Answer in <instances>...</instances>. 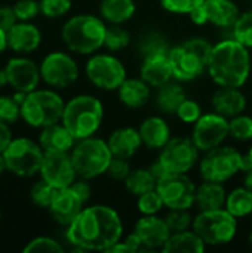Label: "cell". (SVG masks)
I'll return each mask as SVG.
<instances>
[{
    "label": "cell",
    "mask_w": 252,
    "mask_h": 253,
    "mask_svg": "<svg viewBox=\"0 0 252 253\" xmlns=\"http://www.w3.org/2000/svg\"><path fill=\"white\" fill-rule=\"evenodd\" d=\"M67 240L80 251L107 252L123 237L120 215L110 206L94 205L83 208L67 227Z\"/></svg>",
    "instance_id": "cell-1"
},
{
    "label": "cell",
    "mask_w": 252,
    "mask_h": 253,
    "mask_svg": "<svg viewBox=\"0 0 252 253\" xmlns=\"http://www.w3.org/2000/svg\"><path fill=\"white\" fill-rule=\"evenodd\" d=\"M206 71L220 87H242L251 74L248 47L235 39H226L212 46Z\"/></svg>",
    "instance_id": "cell-2"
},
{
    "label": "cell",
    "mask_w": 252,
    "mask_h": 253,
    "mask_svg": "<svg viewBox=\"0 0 252 253\" xmlns=\"http://www.w3.org/2000/svg\"><path fill=\"white\" fill-rule=\"evenodd\" d=\"M107 25L102 18L82 13L71 16L62 27L61 37L65 46L80 55H94L104 47Z\"/></svg>",
    "instance_id": "cell-3"
},
{
    "label": "cell",
    "mask_w": 252,
    "mask_h": 253,
    "mask_svg": "<svg viewBox=\"0 0 252 253\" xmlns=\"http://www.w3.org/2000/svg\"><path fill=\"white\" fill-rule=\"evenodd\" d=\"M104 105L94 95H77L65 102L61 123L71 132L76 141L94 136L101 127Z\"/></svg>",
    "instance_id": "cell-4"
},
{
    "label": "cell",
    "mask_w": 252,
    "mask_h": 253,
    "mask_svg": "<svg viewBox=\"0 0 252 253\" xmlns=\"http://www.w3.org/2000/svg\"><path fill=\"white\" fill-rule=\"evenodd\" d=\"M212 46L203 37L189 39L184 43L171 47L169 59L174 79L178 82H192L206 70Z\"/></svg>",
    "instance_id": "cell-5"
},
{
    "label": "cell",
    "mask_w": 252,
    "mask_h": 253,
    "mask_svg": "<svg viewBox=\"0 0 252 253\" xmlns=\"http://www.w3.org/2000/svg\"><path fill=\"white\" fill-rule=\"evenodd\" d=\"M64 99L50 89H34L21 104V119L31 127L43 129L59 123L64 114Z\"/></svg>",
    "instance_id": "cell-6"
},
{
    "label": "cell",
    "mask_w": 252,
    "mask_h": 253,
    "mask_svg": "<svg viewBox=\"0 0 252 253\" xmlns=\"http://www.w3.org/2000/svg\"><path fill=\"white\" fill-rule=\"evenodd\" d=\"M70 156L77 176L88 181L107 173V169L113 159L108 142L95 136L76 141L73 150L70 151Z\"/></svg>",
    "instance_id": "cell-7"
},
{
    "label": "cell",
    "mask_w": 252,
    "mask_h": 253,
    "mask_svg": "<svg viewBox=\"0 0 252 253\" xmlns=\"http://www.w3.org/2000/svg\"><path fill=\"white\" fill-rule=\"evenodd\" d=\"M251 166L247 156H242L235 147L220 145L205 153L199 163V172L203 181L227 182L241 170H248Z\"/></svg>",
    "instance_id": "cell-8"
},
{
    "label": "cell",
    "mask_w": 252,
    "mask_h": 253,
    "mask_svg": "<svg viewBox=\"0 0 252 253\" xmlns=\"http://www.w3.org/2000/svg\"><path fill=\"white\" fill-rule=\"evenodd\" d=\"M192 228L206 246H224L238 234V218H235L226 208L201 211L195 216Z\"/></svg>",
    "instance_id": "cell-9"
},
{
    "label": "cell",
    "mask_w": 252,
    "mask_h": 253,
    "mask_svg": "<svg viewBox=\"0 0 252 253\" xmlns=\"http://www.w3.org/2000/svg\"><path fill=\"white\" fill-rule=\"evenodd\" d=\"M3 157L10 173L21 178H30L40 172L45 151L39 142L28 138H16L12 139L3 151Z\"/></svg>",
    "instance_id": "cell-10"
},
{
    "label": "cell",
    "mask_w": 252,
    "mask_h": 253,
    "mask_svg": "<svg viewBox=\"0 0 252 253\" xmlns=\"http://www.w3.org/2000/svg\"><path fill=\"white\" fill-rule=\"evenodd\" d=\"M196 184L187 176V173L166 172L156 184V190L168 209L190 211L196 203Z\"/></svg>",
    "instance_id": "cell-11"
},
{
    "label": "cell",
    "mask_w": 252,
    "mask_h": 253,
    "mask_svg": "<svg viewBox=\"0 0 252 253\" xmlns=\"http://www.w3.org/2000/svg\"><path fill=\"white\" fill-rule=\"evenodd\" d=\"M89 82L102 90H117L126 80V68L123 62L110 53H95L85 67Z\"/></svg>",
    "instance_id": "cell-12"
},
{
    "label": "cell",
    "mask_w": 252,
    "mask_h": 253,
    "mask_svg": "<svg viewBox=\"0 0 252 253\" xmlns=\"http://www.w3.org/2000/svg\"><path fill=\"white\" fill-rule=\"evenodd\" d=\"M201 150L196 147L192 138H171L169 142L160 150L157 163L165 172L187 173L199 162Z\"/></svg>",
    "instance_id": "cell-13"
},
{
    "label": "cell",
    "mask_w": 252,
    "mask_h": 253,
    "mask_svg": "<svg viewBox=\"0 0 252 253\" xmlns=\"http://www.w3.org/2000/svg\"><path fill=\"white\" fill-rule=\"evenodd\" d=\"M230 136L229 133V119L218 113H206L193 125L192 139L201 153H206L224 144Z\"/></svg>",
    "instance_id": "cell-14"
},
{
    "label": "cell",
    "mask_w": 252,
    "mask_h": 253,
    "mask_svg": "<svg viewBox=\"0 0 252 253\" xmlns=\"http://www.w3.org/2000/svg\"><path fill=\"white\" fill-rule=\"evenodd\" d=\"M42 80L58 89L71 86L79 77L77 62L65 52H50L40 64Z\"/></svg>",
    "instance_id": "cell-15"
},
{
    "label": "cell",
    "mask_w": 252,
    "mask_h": 253,
    "mask_svg": "<svg viewBox=\"0 0 252 253\" xmlns=\"http://www.w3.org/2000/svg\"><path fill=\"white\" fill-rule=\"evenodd\" d=\"M239 15V7L233 0H205L189 13L196 25L212 24L220 28H232Z\"/></svg>",
    "instance_id": "cell-16"
},
{
    "label": "cell",
    "mask_w": 252,
    "mask_h": 253,
    "mask_svg": "<svg viewBox=\"0 0 252 253\" xmlns=\"http://www.w3.org/2000/svg\"><path fill=\"white\" fill-rule=\"evenodd\" d=\"M39 173L42 179L58 190L68 188L79 178L70 153H45Z\"/></svg>",
    "instance_id": "cell-17"
},
{
    "label": "cell",
    "mask_w": 252,
    "mask_h": 253,
    "mask_svg": "<svg viewBox=\"0 0 252 253\" xmlns=\"http://www.w3.org/2000/svg\"><path fill=\"white\" fill-rule=\"evenodd\" d=\"M4 70L7 74L9 84L15 89V92L30 93L37 89L42 80L40 67H37L34 61L24 56L10 58Z\"/></svg>",
    "instance_id": "cell-18"
},
{
    "label": "cell",
    "mask_w": 252,
    "mask_h": 253,
    "mask_svg": "<svg viewBox=\"0 0 252 253\" xmlns=\"http://www.w3.org/2000/svg\"><path fill=\"white\" fill-rule=\"evenodd\" d=\"M134 233L141 240L143 248L147 249H163L171 236L165 218H159L157 215H143L135 222Z\"/></svg>",
    "instance_id": "cell-19"
},
{
    "label": "cell",
    "mask_w": 252,
    "mask_h": 253,
    "mask_svg": "<svg viewBox=\"0 0 252 253\" xmlns=\"http://www.w3.org/2000/svg\"><path fill=\"white\" fill-rule=\"evenodd\" d=\"M83 206L85 203L82 202V199L73 191L71 187H68L56 191L48 211L55 222L62 227H68L83 211Z\"/></svg>",
    "instance_id": "cell-20"
},
{
    "label": "cell",
    "mask_w": 252,
    "mask_h": 253,
    "mask_svg": "<svg viewBox=\"0 0 252 253\" xmlns=\"http://www.w3.org/2000/svg\"><path fill=\"white\" fill-rule=\"evenodd\" d=\"M140 77L151 87H160L174 79L169 53H156L143 58Z\"/></svg>",
    "instance_id": "cell-21"
},
{
    "label": "cell",
    "mask_w": 252,
    "mask_h": 253,
    "mask_svg": "<svg viewBox=\"0 0 252 253\" xmlns=\"http://www.w3.org/2000/svg\"><path fill=\"white\" fill-rule=\"evenodd\" d=\"M42 33L30 21H19L7 33V47L18 53H30L40 46Z\"/></svg>",
    "instance_id": "cell-22"
},
{
    "label": "cell",
    "mask_w": 252,
    "mask_h": 253,
    "mask_svg": "<svg viewBox=\"0 0 252 253\" xmlns=\"http://www.w3.org/2000/svg\"><path fill=\"white\" fill-rule=\"evenodd\" d=\"M39 144L45 153H70L76 144V138L62 123H55L42 129Z\"/></svg>",
    "instance_id": "cell-23"
},
{
    "label": "cell",
    "mask_w": 252,
    "mask_h": 253,
    "mask_svg": "<svg viewBox=\"0 0 252 253\" xmlns=\"http://www.w3.org/2000/svg\"><path fill=\"white\" fill-rule=\"evenodd\" d=\"M247 98L239 87H220L212 95L214 111L227 119L242 114L247 110Z\"/></svg>",
    "instance_id": "cell-24"
},
{
    "label": "cell",
    "mask_w": 252,
    "mask_h": 253,
    "mask_svg": "<svg viewBox=\"0 0 252 253\" xmlns=\"http://www.w3.org/2000/svg\"><path fill=\"white\" fill-rule=\"evenodd\" d=\"M143 144L150 150H162L171 139V127L165 119L151 116L143 120L138 127Z\"/></svg>",
    "instance_id": "cell-25"
},
{
    "label": "cell",
    "mask_w": 252,
    "mask_h": 253,
    "mask_svg": "<svg viewBox=\"0 0 252 253\" xmlns=\"http://www.w3.org/2000/svg\"><path fill=\"white\" fill-rule=\"evenodd\" d=\"M108 147L113 153V157L131 159L143 145L141 135L138 129L134 127H119L108 138Z\"/></svg>",
    "instance_id": "cell-26"
},
{
    "label": "cell",
    "mask_w": 252,
    "mask_h": 253,
    "mask_svg": "<svg viewBox=\"0 0 252 253\" xmlns=\"http://www.w3.org/2000/svg\"><path fill=\"white\" fill-rule=\"evenodd\" d=\"M151 86H149L141 77L140 79H128L117 89V95L120 102L132 110L144 107L151 96Z\"/></svg>",
    "instance_id": "cell-27"
},
{
    "label": "cell",
    "mask_w": 252,
    "mask_h": 253,
    "mask_svg": "<svg viewBox=\"0 0 252 253\" xmlns=\"http://www.w3.org/2000/svg\"><path fill=\"white\" fill-rule=\"evenodd\" d=\"M227 193L221 182L205 181L196 188V203L201 211H214L226 206Z\"/></svg>",
    "instance_id": "cell-28"
},
{
    "label": "cell",
    "mask_w": 252,
    "mask_h": 253,
    "mask_svg": "<svg viewBox=\"0 0 252 253\" xmlns=\"http://www.w3.org/2000/svg\"><path fill=\"white\" fill-rule=\"evenodd\" d=\"M137 6L134 0H102L100 4L101 18L108 24L122 25L135 15Z\"/></svg>",
    "instance_id": "cell-29"
},
{
    "label": "cell",
    "mask_w": 252,
    "mask_h": 253,
    "mask_svg": "<svg viewBox=\"0 0 252 253\" xmlns=\"http://www.w3.org/2000/svg\"><path fill=\"white\" fill-rule=\"evenodd\" d=\"M187 98L184 87L177 82H168L163 86L157 87L156 105L165 114H175L181 102Z\"/></svg>",
    "instance_id": "cell-30"
},
{
    "label": "cell",
    "mask_w": 252,
    "mask_h": 253,
    "mask_svg": "<svg viewBox=\"0 0 252 253\" xmlns=\"http://www.w3.org/2000/svg\"><path fill=\"white\" fill-rule=\"evenodd\" d=\"M206 249L205 242L195 233V230H186L181 233H172L163 246V252L201 253Z\"/></svg>",
    "instance_id": "cell-31"
},
{
    "label": "cell",
    "mask_w": 252,
    "mask_h": 253,
    "mask_svg": "<svg viewBox=\"0 0 252 253\" xmlns=\"http://www.w3.org/2000/svg\"><path fill=\"white\" fill-rule=\"evenodd\" d=\"M235 218H245L252 213V191L245 185L235 188L227 194L224 206Z\"/></svg>",
    "instance_id": "cell-32"
},
{
    "label": "cell",
    "mask_w": 252,
    "mask_h": 253,
    "mask_svg": "<svg viewBox=\"0 0 252 253\" xmlns=\"http://www.w3.org/2000/svg\"><path fill=\"white\" fill-rule=\"evenodd\" d=\"M156 184H157V179H156V176L153 175V172L150 169L131 170V173L125 179L126 190L135 197H140L141 194L154 190Z\"/></svg>",
    "instance_id": "cell-33"
},
{
    "label": "cell",
    "mask_w": 252,
    "mask_h": 253,
    "mask_svg": "<svg viewBox=\"0 0 252 253\" xmlns=\"http://www.w3.org/2000/svg\"><path fill=\"white\" fill-rule=\"evenodd\" d=\"M129 43H131V34L128 33V30L116 24H110V27H107L105 40H104L105 49H108L110 52H119L128 47Z\"/></svg>",
    "instance_id": "cell-34"
},
{
    "label": "cell",
    "mask_w": 252,
    "mask_h": 253,
    "mask_svg": "<svg viewBox=\"0 0 252 253\" xmlns=\"http://www.w3.org/2000/svg\"><path fill=\"white\" fill-rule=\"evenodd\" d=\"M233 39L245 47L252 49V10L241 13L232 27Z\"/></svg>",
    "instance_id": "cell-35"
},
{
    "label": "cell",
    "mask_w": 252,
    "mask_h": 253,
    "mask_svg": "<svg viewBox=\"0 0 252 253\" xmlns=\"http://www.w3.org/2000/svg\"><path fill=\"white\" fill-rule=\"evenodd\" d=\"M229 133L236 141H251L252 139V117L244 113L232 117L229 120Z\"/></svg>",
    "instance_id": "cell-36"
},
{
    "label": "cell",
    "mask_w": 252,
    "mask_h": 253,
    "mask_svg": "<svg viewBox=\"0 0 252 253\" xmlns=\"http://www.w3.org/2000/svg\"><path fill=\"white\" fill-rule=\"evenodd\" d=\"M58 188L52 187L49 182H46L45 179L36 182L30 191V197L33 200V203L37 206V208H42V209H48L56 194Z\"/></svg>",
    "instance_id": "cell-37"
},
{
    "label": "cell",
    "mask_w": 252,
    "mask_h": 253,
    "mask_svg": "<svg viewBox=\"0 0 252 253\" xmlns=\"http://www.w3.org/2000/svg\"><path fill=\"white\" fill-rule=\"evenodd\" d=\"M169 50H171V47H169L166 39L159 33H151V34L146 36L140 44V52H141L143 58L149 56V55H156V53H169Z\"/></svg>",
    "instance_id": "cell-38"
},
{
    "label": "cell",
    "mask_w": 252,
    "mask_h": 253,
    "mask_svg": "<svg viewBox=\"0 0 252 253\" xmlns=\"http://www.w3.org/2000/svg\"><path fill=\"white\" fill-rule=\"evenodd\" d=\"M193 219L195 218L189 213V211L184 209H169L168 215L165 216L171 234L190 230V227L193 225Z\"/></svg>",
    "instance_id": "cell-39"
},
{
    "label": "cell",
    "mask_w": 252,
    "mask_h": 253,
    "mask_svg": "<svg viewBox=\"0 0 252 253\" xmlns=\"http://www.w3.org/2000/svg\"><path fill=\"white\" fill-rule=\"evenodd\" d=\"M137 206H138V211H140L141 215H157L165 205H163V200H162L160 194L154 188V190H151L149 193L141 194L138 197Z\"/></svg>",
    "instance_id": "cell-40"
},
{
    "label": "cell",
    "mask_w": 252,
    "mask_h": 253,
    "mask_svg": "<svg viewBox=\"0 0 252 253\" xmlns=\"http://www.w3.org/2000/svg\"><path fill=\"white\" fill-rule=\"evenodd\" d=\"M34 252H49V253H61L64 252V248L52 237L40 236L27 243L24 248V253H34Z\"/></svg>",
    "instance_id": "cell-41"
},
{
    "label": "cell",
    "mask_w": 252,
    "mask_h": 253,
    "mask_svg": "<svg viewBox=\"0 0 252 253\" xmlns=\"http://www.w3.org/2000/svg\"><path fill=\"white\" fill-rule=\"evenodd\" d=\"M21 117V104L13 96H0V122L15 123Z\"/></svg>",
    "instance_id": "cell-42"
},
{
    "label": "cell",
    "mask_w": 252,
    "mask_h": 253,
    "mask_svg": "<svg viewBox=\"0 0 252 253\" xmlns=\"http://www.w3.org/2000/svg\"><path fill=\"white\" fill-rule=\"evenodd\" d=\"M175 114L181 122L189 123V125H195L202 117V108H201L199 102H196L195 99L186 98L181 102V105L178 107Z\"/></svg>",
    "instance_id": "cell-43"
},
{
    "label": "cell",
    "mask_w": 252,
    "mask_h": 253,
    "mask_svg": "<svg viewBox=\"0 0 252 253\" xmlns=\"http://www.w3.org/2000/svg\"><path fill=\"white\" fill-rule=\"evenodd\" d=\"M39 3H40V12L46 18H59L65 15L73 4L71 0H40Z\"/></svg>",
    "instance_id": "cell-44"
},
{
    "label": "cell",
    "mask_w": 252,
    "mask_h": 253,
    "mask_svg": "<svg viewBox=\"0 0 252 253\" xmlns=\"http://www.w3.org/2000/svg\"><path fill=\"white\" fill-rule=\"evenodd\" d=\"M205 0H159L160 6L171 13L189 15L193 9L201 6Z\"/></svg>",
    "instance_id": "cell-45"
},
{
    "label": "cell",
    "mask_w": 252,
    "mask_h": 253,
    "mask_svg": "<svg viewBox=\"0 0 252 253\" xmlns=\"http://www.w3.org/2000/svg\"><path fill=\"white\" fill-rule=\"evenodd\" d=\"M13 10L16 13L18 21H31L34 19L40 12V3L36 0H18L13 6Z\"/></svg>",
    "instance_id": "cell-46"
},
{
    "label": "cell",
    "mask_w": 252,
    "mask_h": 253,
    "mask_svg": "<svg viewBox=\"0 0 252 253\" xmlns=\"http://www.w3.org/2000/svg\"><path fill=\"white\" fill-rule=\"evenodd\" d=\"M107 173L110 175V178H113L116 181H125L128 178V175L131 173V166H129L128 159L113 157L111 163L107 169Z\"/></svg>",
    "instance_id": "cell-47"
},
{
    "label": "cell",
    "mask_w": 252,
    "mask_h": 253,
    "mask_svg": "<svg viewBox=\"0 0 252 253\" xmlns=\"http://www.w3.org/2000/svg\"><path fill=\"white\" fill-rule=\"evenodd\" d=\"M18 18H16V13L13 10V7H9V6H3L0 7V28L4 30L6 33L10 31V28L18 24Z\"/></svg>",
    "instance_id": "cell-48"
},
{
    "label": "cell",
    "mask_w": 252,
    "mask_h": 253,
    "mask_svg": "<svg viewBox=\"0 0 252 253\" xmlns=\"http://www.w3.org/2000/svg\"><path fill=\"white\" fill-rule=\"evenodd\" d=\"M70 187H71V188H73V191H74L80 199H82V202H83V203H86V202L91 199V193H92V190H91V185L88 184V179L79 178V179H76Z\"/></svg>",
    "instance_id": "cell-49"
},
{
    "label": "cell",
    "mask_w": 252,
    "mask_h": 253,
    "mask_svg": "<svg viewBox=\"0 0 252 253\" xmlns=\"http://www.w3.org/2000/svg\"><path fill=\"white\" fill-rule=\"evenodd\" d=\"M12 132L9 129V125L4 122H0V153H3L7 145L12 142Z\"/></svg>",
    "instance_id": "cell-50"
},
{
    "label": "cell",
    "mask_w": 252,
    "mask_h": 253,
    "mask_svg": "<svg viewBox=\"0 0 252 253\" xmlns=\"http://www.w3.org/2000/svg\"><path fill=\"white\" fill-rule=\"evenodd\" d=\"M7 47V33L0 28V55L6 50Z\"/></svg>",
    "instance_id": "cell-51"
},
{
    "label": "cell",
    "mask_w": 252,
    "mask_h": 253,
    "mask_svg": "<svg viewBox=\"0 0 252 253\" xmlns=\"http://www.w3.org/2000/svg\"><path fill=\"white\" fill-rule=\"evenodd\" d=\"M244 185L252 191V168L248 170H245V179H244Z\"/></svg>",
    "instance_id": "cell-52"
},
{
    "label": "cell",
    "mask_w": 252,
    "mask_h": 253,
    "mask_svg": "<svg viewBox=\"0 0 252 253\" xmlns=\"http://www.w3.org/2000/svg\"><path fill=\"white\" fill-rule=\"evenodd\" d=\"M6 84H9V80H7V74H6V70H0V89L4 87Z\"/></svg>",
    "instance_id": "cell-53"
},
{
    "label": "cell",
    "mask_w": 252,
    "mask_h": 253,
    "mask_svg": "<svg viewBox=\"0 0 252 253\" xmlns=\"http://www.w3.org/2000/svg\"><path fill=\"white\" fill-rule=\"evenodd\" d=\"M4 170H7V168H6V162H4L3 153H0V175H1Z\"/></svg>",
    "instance_id": "cell-54"
},
{
    "label": "cell",
    "mask_w": 252,
    "mask_h": 253,
    "mask_svg": "<svg viewBox=\"0 0 252 253\" xmlns=\"http://www.w3.org/2000/svg\"><path fill=\"white\" fill-rule=\"evenodd\" d=\"M247 160H248L250 166L252 168V145H251V148H250V151H248V154H247Z\"/></svg>",
    "instance_id": "cell-55"
},
{
    "label": "cell",
    "mask_w": 252,
    "mask_h": 253,
    "mask_svg": "<svg viewBox=\"0 0 252 253\" xmlns=\"http://www.w3.org/2000/svg\"><path fill=\"white\" fill-rule=\"evenodd\" d=\"M250 243H251V246H252V230H251V234H250Z\"/></svg>",
    "instance_id": "cell-56"
},
{
    "label": "cell",
    "mask_w": 252,
    "mask_h": 253,
    "mask_svg": "<svg viewBox=\"0 0 252 253\" xmlns=\"http://www.w3.org/2000/svg\"><path fill=\"white\" fill-rule=\"evenodd\" d=\"M0 222H1V211H0Z\"/></svg>",
    "instance_id": "cell-57"
}]
</instances>
